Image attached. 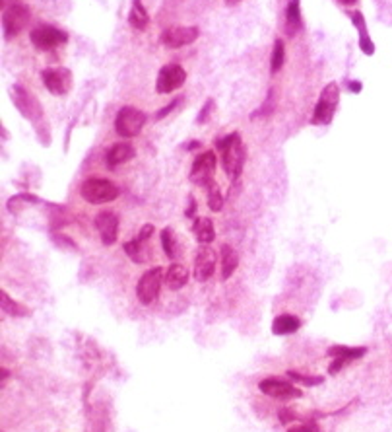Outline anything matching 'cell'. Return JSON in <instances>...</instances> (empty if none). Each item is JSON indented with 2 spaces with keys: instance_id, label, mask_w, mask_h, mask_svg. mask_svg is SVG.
Instances as JSON below:
<instances>
[{
  "instance_id": "35",
  "label": "cell",
  "mask_w": 392,
  "mask_h": 432,
  "mask_svg": "<svg viewBox=\"0 0 392 432\" xmlns=\"http://www.w3.org/2000/svg\"><path fill=\"white\" fill-rule=\"evenodd\" d=\"M154 232H156V228H154L151 224H144L142 228H140V232H138V236H136V237H138L140 242H146V240H150Z\"/></svg>"
},
{
  "instance_id": "12",
  "label": "cell",
  "mask_w": 392,
  "mask_h": 432,
  "mask_svg": "<svg viewBox=\"0 0 392 432\" xmlns=\"http://www.w3.org/2000/svg\"><path fill=\"white\" fill-rule=\"evenodd\" d=\"M259 390L270 395V398L282 399V401H285V399H297L303 395V391L299 388H295L293 384L280 380V378H266V380H262L259 384Z\"/></svg>"
},
{
  "instance_id": "29",
  "label": "cell",
  "mask_w": 392,
  "mask_h": 432,
  "mask_svg": "<svg viewBox=\"0 0 392 432\" xmlns=\"http://www.w3.org/2000/svg\"><path fill=\"white\" fill-rule=\"evenodd\" d=\"M288 376L292 378L293 381H297V384H303V386H320L323 381H325V378L323 376H309V374H301L297 372V370H288Z\"/></svg>"
},
{
  "instance_id": "40",
  "label": "cell",
  "mask_w": 392,
  "mask_h": 432,
  "mask_svg": "<svg viewBox=\"0 0 392 432\" xmlns=\"http://www.w3.org/2000/svg\"><path fill=\"white\" fill-rule=\"evenodd\" d=\"M196 148H201V143H191V144H187V150H196Z\"/></svg>"
},
{
  "instance_id": "7",
  "label": "cell",
  "mask_w": 392,
  "mask_h": 432,
  "mask_svg": "<svg viewBox=\"0 0 392 432\" xmlns=\"http://www.w3.org/2000/svg\"><path fill=\"white\" fill-rule=\"evenodd\" d=\"M32 45L39 51H53L59 45L68 41V34L65 30H59L55 26H37L29 34Z\"/></svg>"
},
{
  "instance_id": "1",
  "label": "cell",
  "mask_w": 392,
  "mask_h": 432,
  "mask_svg": "<svg viewBox=\"0 0 392 432\" xmlns=\"http://www.w3.org/2000/svg\"><path fill=\"white\" fill-rule=\"evenodd\" d=\"M217 152L222 154V164L226 170L227 178L231 181H237L241 178L243 166L247 160V148L241 140L239 133H231V135L224 136V138H216Z\"/></svg>"
},
{
  "instance_id": "41",
  "label": "cell",
  "mask_w": 392,
  "mask_h": 432,
  "mask_svg": "<svg viewBox=\"0 0 392 432\" xmlns=\"http://www.w3.org/2000/svg\"><path fill=\"white\" fill-rule=\"evenodd\" d=\"M340 2H342L344 6H350V4H356L358 0H340Z\"/></svg>"
},
{
  "instance_id": "21",
  "label": "cell",
  "mask_w": 392,
  "mask_h": 432,
  "mask_svg": "<svg viewBox=\"0 0 392 432\" xmlns=\"http://www.w3.org/2000/svg\"><path fill=\"white\" fill-rule=\"evenodd\" d=\"M128 24L134 27V30H146L148 24H150V16H148V10L144 6L142 0H133V8H130V14H128Z\"/></svg>"
},
{
  "instance_id": "38",
  "label": "cell",
  "mask_w": 392,
  "mask_h": 432,
  "mask_svg": "<svg viewBox=\"0 0 392 432\" xmlns=\"http://www.w3.org/2000/svg\"><path fill=\"white\" fill-rule=\"evenodd\" d=\"M280 419H282V423H290V421H293V419H295V417H293V413L292 411H288V409H282V411H280Z\"/></svg>"
},
{
  "instance_id": "39",
  "label": "cell",
  "mask_w": 392,
  "mask_h": 432,
  "mask_svg": "<svg viewBox=\"0 0 392 432\" xmlns=\"http://www.w3.org/2000/svg\"><path fill=\"white\" fill-rule=\"evenodd\" d=\"M348 88H350L353 93H359L361 92V88H363V84H361V82H356V80H350V82H348Z\"/></svg>"
},
{
  "instance_id": "23",
  "label": "cell",
  "mask_w": 392,
  "mask_h": 432,
  "mask_svg": "<svg viewBox=\"0 0 392 432\" xmlns=\"http://www.w3.org/2000/svg\"><path fill=\"white\" fill-rule=\"evenodd\" d=\"M301 27V2L299 0H290L285 8V30L288 35H295Z\"/></svg>"
},
{
  "instance_id": "20",
  "label": "cell",
  "mask_w": 392,
  "mask_h": 432,
  "mask_svg": "<svg viewBox=\"0 0 392 432\" xmlns=\"http://www.w3.org/2000/svg\"><path fill=\"white\" fill-rule=\"evenodd\" d=\"M165 282L171 290H181L189 282V269L184 265H181V263H173L167 269Z\"/></svg>"
},
{
  "instance_id": "4",
  "label": "cell",
  "mask_w": 392,
  "mask_h": 432,
  "mask_svg": "<svg viewBox=\"0 0 392 432\" xmlns=\"http://www.w3.org/2000/svg\"><path fill=\"white\" fill-rule=\"evenodd\" d=\"M338 102H340V88H338V84L336 82L326 84L323 93H320V98H318V103L317 107H315L311 123L313 125H328L332 121L334 113H336Z\"/></svg>"
},
{
  "instance_id": "16",
  "label": "cell",
  "mask_w": 392,
  "mask_h": 432,
  "mask_svg": "<svg viewBox=\"0 0 392 432\" xmlns=\"http://www.w3.org/2000/svg\"><path fill=\"white\" fill-rule=\"evenodd\" d=\"M14 102H16L18 110L22 111V115H25L27 119H35L37 115H41L37 102L25 92L22 86H14Z\"/></svg>"
},
{
  "instance_id": "43",
  "label": "cell",
  "mask_w": 392,
  "mask_h": 432,
  "mask_svg": "<svg viewBox=\"0 0 392 432\" xmlns=\"http://www.w3.org/2000/svg\"><path fill=\"white\" fill-rule=\"evenodd\" d=\"M237 2H241V0H227V4H237Z\"/></svg>"
},
{
  "instance_id": "27",
  "label": "cell",
  "mask_w": 392,
  "mask_h": 432,
  "mask_svg": "<svg viewBox=\"0 0 392 432\" xmlns=\"http://www.w3.org/2000/svg\"><path fill=\"white\" fill-rule=\"evenodd\" d=\"M285 63V45L282 39L274 41V51H272V59H270V72L278 74Z\"/></svg>"
},
{
  "instance_id": "36",
  "label": "cell",
  "mask_w": 392,
  "mask_h": 432,
  "mask_svg": "<svg viewBox=\"0 0 392 432\" xmlns=\"http://www.w3.org/2000/svg\"><path fill=\"white\" fill-rule=\"evenodd\" d=\"M288 432H320V431L317 428V424L307 423V424H299V426H295V428H290Z\"/></svg>"
},
{
  "instance_id": "37",
  "label": "cell",
  "mask_w": 392,
  "mask_h": 432,
  "mask_svg": "<svg viewBox=\"0 0 392 432\" xmlns=\"http://www.w3.org/2000/svg\"><path fill=\"white\" fill-rule=\"evenodd\" d=\"M194 216H196V201H194V197H189V209H187V218H191V221H196Z\"/></svg>"
},
{
  "instance_id": "9",
  "label": "cell",
  "mask_w": 392,
  "mask_h": 432,
  "mask_svg": "<svg viewBox=\"0 0 392 432\" xmlns=\"http://www.w3.org/2000/svg\"><path fill=\"white\" fill-rule=\"evenodd\" d=\"M187 80V72L183 67L179 65H165L161 67L158 74V82H156V90L159 93H171L179 90Z\"/></svg>"
},
{
  "instance_id": "19",
  "label": "cell",
  "mask_w": 392,
  "mask_h": 432,
  "mask_svg": "<svg viewBox=\"0 0 392 432\" xmlns=\"http://www.w3.org/2000/svg\"><path fill=\"white\" fill-rule=\"evenodd\" d=\"M192 232H194V237L201 246H208L214 242L216 237V230H214V224L210 218H196L194 224H192Z\"/></svg>"
},
{
  "instance_id": "30",
  "label": "cell",
  "mask_w": 392,
  "mask_h": 432,
  "mask_svg": "<svg viewBox=\"0 0 392 432\" xmlns=\"http://www.w3.org/2000/svg\"><path fill=\"white\" fill-rule=\"evenodd\" d=\"M142 244L144 242H140L138 237H134V240H130V242H126L125 244V251L133 257V261L136 263L142 261V255H140V249H142L140 246H142Z\"/></svg>"
},
{
  "instance_id": "28",
  "label": "cell",
  "mask_w": 392,
  "mask_h": 432,
  "mask_svg": "<svg viewBox=\"0 0 392 432\" xmlns=\"http://www.w3.org/2000/svg\"><path fill=\"white\" fill-rule=\"evenodd\" d=\"M206 191H208V207L212 212H219L222 211V207H224V197H222V193H219V187H217L216 179L214 181H210L208 185L204 187Z\"/></svg>"
},
{
  "instance_id": "14",
  "label": "cell",
  "mask_w": 392,
  "mask_h": 432,
  "mask_svg": "<svg viewBox=\"0 0 392 432\" xmlns=\"http://www.w3.org/2000/svg\"><path fill=\"white\" fill-rule=\"evenodd\" d=\"M95 228L100 232L101 242L105 246H113L119 237V216L115 212H100L95 216Z\"/></svg>"
},
{
  "instance_id": "33",
  "label": "cell",
  "mask_w": 392,
  "mask_h": 432,
  "mask_svg": "<svg viewBox=\"0 0 392 432\" xmlns=\"http://www.w3.org/2000/svg\"><path fill=\"white\" fill-rule=\"evenodd\" d=\"M181 103H183V98H175L173 102L167 103V105H165V107H163V110H159L158 113H156V117H158V119H163V117H165V115H169L171 111L175 110L177 105H181Z\"/></svg>"
},
{
  "instance_id": "22",
  "label": "cell",
  "mask_w": 392,
  "mask_h": 432,
  "mask_svg": "<svg viewBox=\"0 0 392 432\" xmlns=\"http://www.w3.org/2000/svg\"><path fill=\"white\" fill-rule=\"evenodd\" d=\"M299 327H301L299 318L284 314V315H278L274 320V323H272V333H274V335H290V333H295Z\"/></svg>"
},
{
  "instance_id": "3",
  "label": "cell",
  "mask_w": 392,
  "mask_h": 432,
  "mask_svg": "<svg viewBox=\"0 0 392 432\" xmlns=\"http://www.w3.org/2000/svg\"><path fill=\"white\" fill-rule=\"evenodd\" d=\"M146 113L140 110H136L133 105H125L121 107L115 117V131L121 138H133V136L140 135V131L146 125Z\"/></svg>"
},
{
  "instance_id": "32",
  "label": "cell",
  "mask_w": 392,
  "mask_h": 432,
  "mask_svg": "<svg viewBox=\"0 0 392 432\" xmlns=\"http://www.w3.org/2000/svg\"><path fill=\"white\" fill-rule=\"evenodd\" d=\"M274 105H276L274 90H270V93H268V100L262 103V110H260L259 113H255V117H257V115H266V113H270V111L274 110Z\"/></svg>"
},
{
  "instance_id": "31",
  "label": "cell",
  "mask_w": 392,
  "mask_h": 432,
  "mask_svg": "<svg viewBox=\"0 0 392 432\" xmlns=\"http://www.w3.org/2000/svg\"><path fill=\"white\" fill-rule=\"evenodd\" d=\"M212 111H214V100H208V102L204 103V107H202L201 113H198L196 123H198V125H204V123L210 119V115H212Z\"/></svg>"
},
{
  "instance_id": "5",
  "label": "cell",
  "mask_w": 392,
  "mask_h": 432,
  "mask_svg": "<svg viewBox=\"0 0 392 432\" xmlns=\"http://www.w3.org/2000/svg\"><path fill=\"white\" fill-rule=\"evenodd\" d=\"M163 280H165V277H163L161 267H154V269H148L144 273L140 280H138V284H136V296L140 300V304L150 306L154 300H158Z\"/></svg>"
},
{
  "instance_id": "26",
  "label": "cell",
  "mask_w": 392,
  "mask_h": 432,
  "mask_svg": "<svg viewBox=\"0 0 392 432\" xmlns=\"http://www.w3.org/2000/svg\"><path fill=\"white\" fill-rule=\"evenodd\" d=\"M161 246H163V251H165L169 259H177V255H179V249H177V247H179V244H177L173 228H165L161 232Z\"/></svg>"
},
{
  "instance_id": "6",
  "label": "cell",
  "mask_w": 392,
  "mask_h": 432,
  "mask_svg": "<svg viewBox=\"0 0 392 432\" xmlns=\"http://www.w3.org/2000/svg\"><path fill=\"white\" fill-rule=\"evenodd\" d=\"M29 8L25 4H12L10 8H4L2 14V32L6 39H14L22 34L25 26L29 24Z\"/></svg>"
},
{
  "instance_id": "2",
  "label": "cell",
  "mask_w": 392,
  "mask_h": 432,
  "mask_svg": "<svg viewBox=\"0 0 392 432\" xmlns=\"http://www.w3.org/2000/svg\"><path fill=\"white\" fill-rule=\"evenodd\" d=\"M80 195L83 197V201L90 204H105L115 201L119 197V187L109 181V179L92 178L88 181H83L80 187Z\"/></svg>"
},
{
  "instance_id": "34",
  "label": "cell",
  "mask_w": 392,
  "mask_h": 432,
  "mask_svg": "<svg viewBox=\"0 0 392 432\" xmlns=\"http://www.w3.org/2000/svg\"><path fill=\"white\" fill-rule=\"evenodd\" d=\"M348 365H350V360H346V358H334L332 365H330V368H328V372L332 374V376H336V374L340 372L342 368H346Z\"/></svg>"
},
{
  "instance_id": "25",
  "label": "cell",
  "mask_w": 392,
  "mask_h": 432,
  "mask_svg": "<svg viewBox=\"0 0 392 432\" xmlns=\"http://www.w3.org/2000/svg\"><path fill=\"white\" fill-rule=\"evenodd\" d=\"M0 298H2V310H4V314L14 315V318H27V315H29V310H27L24 304L14 302V300L10 298L8 292L2 290V292H0Z\"/></svg>"
},
{
  "instance_id": "24",
  "label": "cell",
  "mask_w": 392,
  "mask_h": 432,
  "mask_svg": "<svg viewBox=\"0 0 392 432\" xmlns=\"http://www.w3.org/2000/svg\"><path fill=\"white\" fill-rule=\"evenodd\" d=\"M367 355L365 347H346V345H332L328 348V356L332 358H346V360H358Z\"/></svg>"
},
{
  "instance_id": "11",
  "label": "cell",
  "mask_w": 392,
  "mask_h": 432,
  "mask_svg": "<svg viewBox=\"0 0 392 432\" xmlns=\"http://www.w3.org/2000/svg\"><path fill=\"white\" fill-rule=\"evenodd\" d=\"M198 27L196 26H179V27H167L161 34V43L169 49H179L184 45H191L198 39Z\"/></svg>"
},
{
  "instance_id": "15",
  "label": "cell",
  "mask_w": 392,
  "mask_h": 432,
  "mask_svg": "<svg viewBox=\"0 0 392 432\" xmlns=\"http://www.w3.org/2000/svg\"><path fill=\"white\" fill-rule=\"evenodd\" d=\"M134 148L128 143H117L113 144L107 150V156H105V162L111 170H115L121 164H126L134 158Z\"/></svg>"
},
{
  "instance_id": "18",
  "label": "cell",
  "mask_w": 392,
  "mask_h": 432,
  "mask_svg": "<svg viewBox=\"0 0 392 432\" xmlns=\"http://www.w3.org/2000/svg\"><path fill=\"white\" fill-rule=\"evenodd\" d=\"M219 261H222V280H227L239 267V254L226 244L219 247Z\"/></svg>"
},
{
  "instance_id": "10",
  "label": "cell",
  "mask_w": 392,
  "mask_h": 432,
  "mask_svg": "<svg viewBox=\"0 0 392 432\" xmlns=\"http://www.w3.org/2000/svg\"><path fill=\"white\" fill-rule=\"evenodd\" d=\"M43 84L53 96H65L72 88V74L67 68H47L43 70Z\"/></svg>"
},
{
  "instance_id": "42",
  "label": "cell",
  "mask_w": 392,
  "mask_h": 432,
  "mask_svg": "<svg viewBox=\"0 0 392 432\" xmlns=\"http://www.w3.org/2000/svg\"><path fill=\"white\" fill-rule=\"evenodd\" d=\"M8 380V370L6 368H2V381Z\"/></svg>"
},
{
  "instance_id": "8",
  "label": "cell",
  "mask_w": 392,
  "mask_h": 432,
  "mask_svg": "<svg viewBox=\"0 0 392 432\" xmlns=\"http://www.w3.org/2000/svg\"><path fill=\"white\" fill-rule=\"evenodd\" d=\"M214 171H216V154L206 150L194 158L189 179L196 185L206 187L210 181H214Z\"/></svg>"
},
{
  "instance_id": "17",
  "label": "cell",
  "mask_w": 392,
  "mask_h": 432,
  "mask_svg": "<svg viewBox=\"0 0 392 432\" xmlns=\"http://www.w3.org/2000/svg\"><path fill=\"white\" fill-rule=\"evenodd\" d=\"M351 22H353V26L358 27L359 32V49H361V53L363 55H367V57H371L373 53H375V43H373V39L369 37L367 34V26H365V18H363V14L361 12H353L351 14Z\"/></svg>"
},
{
  "instance_id": "13",
  "label": "cell",
  "mask_w": 392,
  "mask_h": 432,
  "mask_svg": "<svg viewBox=\"0 0 392 432\" xmlns=\"http://www.w3.org/2000/svg\"><path fill=\"white\" fill-rule=\"evenodd\" d=\"M216 251L208 246H201L194 257V277L198 282H206V280L214 275L216 271Z\"/></svg>"
}]
</instances>
